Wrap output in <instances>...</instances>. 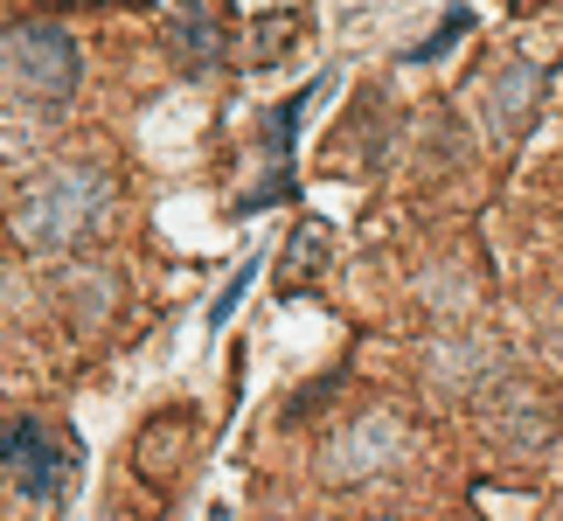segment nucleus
<instances>
[{
    "label": "nucleus",
    "instance_id": "1",
    "mask_svg": "<svg viewBox=\"0 0 563 521\" xmlns=\"http://www.w3.org/2000/svg\"><path fill=\"white\" fill-rule=\"evenodd\" d=\"M104 202H112V181L104 167H84V160H63V167H42L21 181L14 195V244L35 251V257H63L77 251L84 236L104 223Z\"/></svg>",
    "mask_w": 563,
    "mask_h": 521
},
{
    "label": "nucleus",
    "instance_id": "2",
    "mask_svg": "<svg viewBox=\"0 0 563 521\" xmlns=\"http://www.w3.org/2000/svg\"><path fill=\"white\" fill-rule=\"evenodd\" d=\"M84 84V56L77 35L63 21H8L0 29V91L21 104H70Z\"/></svg>",
    "mask_w": 563,
    "mask_h": 521
},
{
    "label": "nucleus",
    "instance_id": "3",
    "mask_svg": "<svg viewBox=\"0 0 563 521\" xmlns=\"http://www.w3.org/2000/svg\"><path fill=\"white\" fill-rule=\"evenodd\" d=\"M410 452H418V439H410V424L397 410H362V418H341L328 439H320L313 473H320V487H334V494L383 487L389 473L410 466Z\"/></svg>",
    "mask_w": 563,
    "mask_h": 521
},
{
    "label": "nucleus",
    "instance_id": "4",
    "mask_svg": "<svg viewBox=\"0 0 563 521\" xmlns=\"http://www.w3.org/2000/svg\"><path fill=\"white\" fill-rule=\"evenodd\" d=\"M418 362H424V383L439 389V397H452V403H481L487 389H501L508 383V355L494 347L487 334H431L424 347H418Z\"/></svg>",
    "mask_w": 563,
    "mask_h": 521
},
{
    "label": "nucleus",
    "instance_id": "5",
    "mask_svg": "<svg viewBox=\"0 0 563 521\" xmlns=\"http://www.w3.org/2000/svg\"><path fill=\"white\" fill-rule=\"evenodd\" d=\"M0 466L14 473V487L29 494V501H56L63 480H70V466H77V452L35 418H0Z\"/></svg>",
    "mask_w": 563,
    "mask_h": 521
},
{
    "label": "nucleus",
    "instance_id": "6",
    "mask_svg": "<svg viewBox=\"0 0 563 521\" xmlns=\"http://www.w3.org/2000/svg\"><path fill=\"white\" fill-rule=\"evenodd\" d=\"M543 98H550V70L543 63H501V70L487 77V133L494 146H515L529 133L536 119H543Z\"/></svg>",
    "mask_w": 563,
    "mask_h": 521
},
{
    "label": "nucleus",
    "instance_id": "7",
    "mask_svg": "<svg viewBox=\"0 0 563 521\" xmlns=\"http://www.w3.org/2000/svg\"><path fill=\"white\" fill-rule=\"evenodd\" d=\"M299 29H307V14H292V8L257 14L251 29H244V42H236V63H244V70H272V63L292 49V35H299Z\"/></svg>",
    "mask_w": 563,
    "mask_h": 521
},
{
    "label": "nucleus",
    "instance_id": "8",
    "mask_svg": "<svg viewBox=\"0 0 563 521\" xmlns=\"http://www.w3.org/2000/svg\"><path fill=\"white\" fill-rule=\"evenodd\" d=\"M181 56L202 70V63L216 56V29H209V14H181Z\"/></svg>",
    "mask_w": 563,
    "mask_h": 521
},
{
    "label": "nucleus",
    "instance_id": "9",
    "mask_svg": "<svg viewBox=\"0 0 563 521\" xmlns=\"http://www.w3.org/2000/svg\"><path fill=\"white\" fill-rule=\"evenodd\" d=\"M550 347H556V355H563V307L550 313Z\"/></svg>",
    "mask_w": 563,
    "mask_h": 521
},
{
    "label": "nucleus",
    "instance_id": "10",
    "mask_svg": "<svg viewBox=\"0 0 563 521\" xmlns=\"http://www.w3.org/2000/svg\"><path fill=\"white\" fill-rule=\"evenodd\" d=\"M376 521H397V514H376Z\"/></svg>",
    "mask_w": 563,
    "mask_h": 521
}]
</instances>
